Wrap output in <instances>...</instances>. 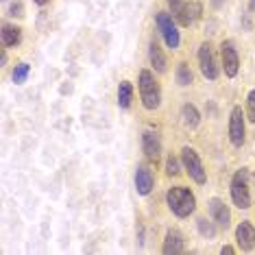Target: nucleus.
<instances>
[{
    "label": "nucleus",
    "mask_w": 255,
    "mask_h": 255,
    "mask_svg": "<svg viewBox=\"0 0 255 255\" xmlns=\"http://www.w3.org/2000/svg\"><path fill=\"white\" fill-rule=\"evenodd\" d=\"M181 120L188 129H196V127L201 125V116H199V112H196L194 105H183L181 107Z\"/></svg>",
    "instance_id": "nucleus-17"
},
{
    "label": "nucleus",
    "mask_w": 255,
    "mask_h": 255,
    "mask_svg": "<svg viewBox=\"0 0 255 255\" xmlns=\"http://www.w3.org/2000/svg\"><path fill=\"white\" fill-rule=\"evenodd\" d=\"M201 13H203L201 2H196V0H190V2H185L183 18H181V22H179V24H181V26H192L194 22L201 18Z\"/></svg>",
    "instance_id": "nucleus-15"
},
{
    "label": "nucleus",
    "mask_w": 255,
    "mask_h": 255,
    "mask_svg": "<svg viewBox=\"0 0 255 255\" xmlns=\"http://www.w3.org/2000/svg\"><path fill=\"white\" fill-rule=\"evenodd\" d=\"M231 201L240 210H249L251 207V192H249V170L240 168V170L231 179Z\"/></svg>",
    "instance_id": "nucleus-3"
},
{
    "label": "nucleus",
    "mask_w": 255,
    "mask_h": 255,
    "mask_svg": "<svg viewBox=\"0 0 255 255\" xmlns=\"http://www.w3.org/2000/svg\"><path fill=\"white\" fill-rule=\"evenodd\" d=\"M35 2L39 4V7H44V4H46V2H48V0H35Z\"/></svg>",
    "instance_id": "nucleus-28"
},
{
    "label": "nucleus",
    "mask_w": 255,
    "mask_h": 255,
    "mask_svg": "<svg viewBox=\"0 0 255 255\" xmlns=\"http://www.w3.org/2000/svg\"><path fill=\"white\" fill-rule=\"evenodd\" d=\"M247 118L255 125V90H251L247 96Z\"/></svg>",
    "instance_id": "nucleus-22"
},
{
    "label": "nucleus",
    "mask_w": 255,
    "mask_h": 255,
    "mask_svg": "<svg viewBox=\"0 0 255 255\" xmlns=\"http://www.w3.org/2000/svg\"><path fill=\"white\" fill-rule=\"evenodd\" d=\"M131 98H133V85L131 81H123L118 85V105L123 109H129L131 107Z\"/></svg>",
    "instance_id": "nucleus-18"
},
{
    "label": "nucleus",
    "mask_w": 255,
    "mask_h": 255,
    "mask_svg": "<svg viewBox=\"0 0 255 255\" xmlns=\"http://www.w3.org/2000/svg\"><path fill=\"white\" fill-rule=\"evenodd\" d=\"M185 251V245H183V236L179 234L177 229H170L166 234V240H164V247H161V253L166 255H177V253H183Z\"/></svg>",
    "instance_id": "nucleus-13"
},
{
    "label": "nucleus",
    "mask_w": 255,
    "mask_h": 255,
    "mask_svg": "<svg viewBox=\"0 0 255 255\" xmlns=\"http://www.w3.org/2000/svg\"><path fill=\"white\" fill-rule=\"evenodd\" d=\"M214 7H220V0H214Z\"/></svg>",
    "instance_id": "nucleus-29"
},
{
    "label": "nucleus",
    "mask_w": 255,
    "mask_h": 255,
    "mask_svg": "<svg viewBox=\"0 0 255 255\" xmlns=\"http://www.w3.org/2000/svg\"><path fill=\"white\" fill-rule=\"evenodd\" d=\"M142 150L150 161H157L161 155V142L155 131H144L142 133Z\"/></svg>",
    "instance_id": "nucleus-10"
},
{
    "label": "nucleus",
    "mask_w": 255,
    "mask_h": 255,
    "mask_svg": "<svg viewBox=\"0 0 255 255\" xmlns=\"http://www.w3.org/2000/svg\"><path fill=\"white\" fill-rule=\"evenodd\" d=\"M245 118L247 114L242 112L240 105H236L231 109V116H229V140L234 146H242L245 144Z\"/></svg>",
    "instance_id": "nucleus-7"
},
{
    "label": "nucleus",
    "mask_w": 255,
    "mask_h": 255,
    "mask_svg": "<svg viewBox=\"0 0 255 255\" xmlns=\"http://www.w3.org/2000/svg\"><path fill=\"white\" fill-rule=\"evenodd\" d=\"M148 59H150V63H153V68L157 72H166V57H164V53H161V48H159L157 42H150V46H148Z\"/></svg>",
    "instance_id": "nucleus-16"
},
{
    "label": "nucleus",
    "mask_w": 255,
    "mask_h": 255,
    "mask_svg": "<svg viewBox=\"0 0 255 255\" xmlns=\"http://www.w3.org/2000/svg\"><path fill=\"white\" fill-rule=\"evenodd\" d=\"M135 190H137V194H142V196L150 194V190H153V172L144 164H140L135 170Z\"/></svg>",
    "instance_id": "nucleus-12"
},
{
    "label": "nucleus",
    "mask_w": 255,
    "mask_h": 255,
    "mask_svg": "<svg viewBox=\"0 0 255 255\" xmlns=\"http://www.w3.org/2000/svg\"><path fill=\"white\" fill-rule=\"evenodd\" d=\"M166 203H168L170 212L175 214L177 218H188L190 214L196 210V199H194V194L190 192L188 188H183V185H175V188L168 190Z\"/></svg>",
    "instance_id": "nucleus-1"
},
{
    "label": "nucleus",
    "mask_w": 255,
    "mask_h": 255,
    "mask_svg": "<svg viewBox=\"0 0 255 255\" xmlns=\"http://www.w3.org/2000/svg\"><path fill=\"white\" fill-rule=\"evenodd\" d=\"M181 161H183V168L190 175V179H194L199 185H203L207 181V172H205V168H203V161L194 148L183 146L181 148Z\"/></svg>",
    "instance_id": "nucleus-4"
},
{
    "label": "nucleus",
    "mask_w": 255,
    "mask_h": 255,
    "mask_svg": "<svg viewBox=\"0 0 255 255\" xmlns=\"http://www.w3.org/2000/svg\"><path fill=\"white\" fill-rule=\"evenodd\" d=\"M236 240L242 251H253L255 249V227L249 220H245V223H240L236 227Z\"/></svg>",
    "instance_id": "nucleus-9"
},
{
    "label": "nucleus",
    "mask_w": 255,
    "mask_h": 255,
    "mask_svg": "<svg viewBox=\"0 0 255 255\" xmlns=\"http://www.w3.org/2000/svg\"><path fill=\"white\" fill-rule=\"evenodd\" d=\"M166 175L168 177L179 175V161H177V157H172V155H168V159H166Z\"/></svg>",
    "instance_id": "nucleus-23"
},
{
    "label": "nucleus",
    "mask_w": 255,
    "mask_h": 255,
    "mask_svg": "<svg viewBox=\"0 0 255 255\" xmlns=\"http://www.w3.org/2000/svg\"><path fill=\"white\" fill-rule=\"evenodd\" d=\"M199 63H201V72L205 79L210 81H216L218 74H220V68L216 63V57H214V50H212V44L210 42H203L201 48H199Z\"/></svg>",
    "instance_id": "nucleus-5"
},
{
    "label": "nucleus",
    "mask_w": 255,
    "mask_h": 255,
    "mask_svg": "<svg viewBox=\"0 0 255 255\" xmlns=\"http://www.w3.org/2000/svg\"><path fill=\"white\" fill-rule=\"evenodd\" d=\"M199 231H201L203 236H207V238H214V236H216V227H214L212 223H207L205 218L199 220Z\"/></svg>",
    "instance_id": "nucleus-24"
},
{
    "label": "nucleus",
    "mask_w": 255,
    "mask_h": 255,
    "mask_svg": "<svg viewBox=\"0 0 255 255\" xmlns=\"http://www.w3.org/2000/svg\"><path fill=\"white\" fill-rule=\"evenodd\" d=\"M177 83L181 85V88H188V85L192 83V70H190L188 63H179L177 66Z\"/></svg>",
    "instance_id": "nucleus-19"
},
{
    "label": "nucleus",
    "mask_w": 255,
    "mask_h": 255,
    "mask_svg": "<svg viewBox=\"0 0 255 255\" xmlns=\"http://www.w3.org/2000/svg\"><path fill=\"white\" fill-rule=\"evenodd\" d=\"M220 253H223V255H225V253H236V249L231 247V245H225L223 249H220Z\"/></svg>",
    "instance_id": "nucleus-26"
},
{
    "label": "nucleus",
    "mask_w": 255,
    "mask_h": 255,
    "mask_svg": "<svg viewBox=\"0 0 255 255\" xmlns=\"http://www.w3.org/2000/svg\"><path fill=\"white\" fill-rule=\"evenodd\" d=\"M220 57H223V70L229 79H234L238 70H240V57H238V50L234 42H223L220 44Z\"/></svg>",
    "instance_id": "nucleus-8"
},
{
    "label": "nucleus",
    "mask_w": 255,
    "mask_h": 255,
    "mask_svg": "<svg viewBox=\"0 0 255 255\" xmlns=\"http://www.w3.org/2000/svg\"><path fill=\"white\" fill-rule=\"evenodd\" d=\"M137 85H140V98L142 105L148 109V112H155L161 105V90L159 83L155 81V74L150 70H142L140 79H137Z\"/></svg>",
    "instance_id": "nucleus-2"
},
{
    "label": "nucleus",
    "mask_w": 255,
    "mask_h": 255,
    "mask_svg": "<svg viewBox=\"0 0 255 255\" xmlns=\"http://www.w3.org/2000/svg\"><path fill=\"white\" fill-rule=\"evenodd\" d=\"M11 15H22V7H20V4H13V7H11Z\"/></svg>",
    "instance_id": "nucleus-25"
},
{
    "label": "nucleus",
    "mask_w": 255,
    "mask_h": 255,
    "mask_svg": "<svg viewBox=\"0 0 255 255\" xmlns=\"http://www.w3.org/2000/svg\"><path fill=\"white\" fill-rule=\"evenodd\" d=\"M157 28H159L161 35H164L168 48H179L181 37H179L177 24H175V20H172V15L168 13V11H159L157 13Z\"/></svg>",
    "instance_id": "nucleus-6"
},
{
    "label": "nucleus",
    "mask_w": 255,
    "mask_h": 255,
    "mask_svg": "<svg viewBox=\"0 0 255 255\" xmlns=\"http://www.w3.org/2000/svg\"><path fill=\"white\" fill-rule=\"evenodd\" d=\"M28 72H31V66H28V63H18V66H15V70H13V81L15 83H24L26 81V77H28Z\"/></svg>",
    "instance_id": "nucleus-21"
},
{
    "label": "nucleus",
    "mask_w": 255,
    "mask_h": 255,
    "mask_svg": "<svg viewBox=\"0 0 255 255\" xmlns=\"http://www.w3.org/2000/svg\"><path fill=\"white\" fill-rule=\"evenodd\" d=\"M166 2H168V7H170L172 18H175L177 22H181L183 11H185V2H183V0H166Z\"/></svg>",
    "instance_id": "nucleus-20"
},
{
    "label": "nucleus",
    "mask_w": 255,
    "mask_h": 255,
    "mask_svg": "<svg viewBox=\"0 0 255 255\" xmlns=\"http://www.w3.org/2000/svg\"><path fill=\"white\" fill-rule=\"evenodd\" d=\"M0 37H2L4 48H15V46L22 42V28L13 26V24H4L2 31H0Z\"/></svg>",
    "instance_id": "nucleus-14"
},
{
    "label": "nucleus",
    "mask_w": 255,
    "mask_h": 255,
    "mask_svg": "<svg viewBox=\"0 0 255 255\" xmlns=\"http://www.w3.org/2000/svg\"><path fill=\"white\" fill-rule=\"evenodd\" d=\"M249 11H251V13H255V0H249Z\"/></svg>",
    "instance_id": "nucleus-27"
},
{
    "label": "nucleus",
    "mask_w": 255,
    "mask_h": 255,
    "mask_svg": "<svg viewBox=\"0 0 255 255\" xmlns=\"http://www.w3.org/2000/svg\"><path fill=\"white\" fill-rule=\"evenodd\" d=\"M210 212H212V218L218 227H225L227 229L231 225V214H229V207L225 205L220 199H212L210 201Z\"/></svg>",
    "instance_id": "nucleus-11"
}]
</instances>
